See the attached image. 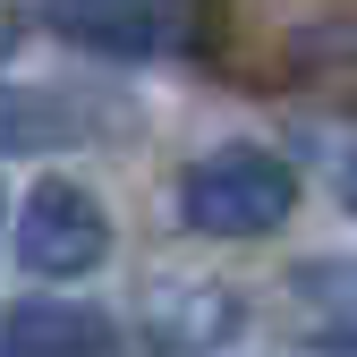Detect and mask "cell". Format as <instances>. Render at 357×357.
Here are the masks:
<instances>
[{"mask_svg": "<svg viewBox=\"0 0 357 357\" xmlns=\"http://www.w3.org/2000/svg\"><path fill=\"white\" fill-rule=\"evenodd\" d=\"M298 213V170L273 145H213L178 170V221L204 238H264Z\"/></svg>", "mask_w": 357, "mask_h": 357, "instance_id": "obj_1", "label": "cell"}, {"mask_svg": "<svg viewBox=\"0 0 357 357\" xmlns=\"http://www.w3.org/2000/svg\"><path fill=\"white\" fill-rule=\"evenodd\" d=\"M111 255V213L94 204V188L77 178H43L17 213V264L43 281H85Z\"/></svg>", "mask_w": 357, "mask_h": 357, "instance_id": "obj_2", "label": "cell"}, {"mask_svg": "<svg viewBox=\"0 0 357 357\" xmlns=\"http://www.w3.org/2000/svg\"><path fill=\"white\" fill-rule=\"evenodd\" d=\"M238 315H247L238 289H221V281H153L145 306H137L153 357H204L238 332Z\"/></svg>", "mask_w": 357, "mask_h": 357, "instance_id": "obj_3", "label": "cell"}, {"mask_svg": "<svg viewBox=\"0 0 357 357\" xmlns=\"http://www.w3.org/2000/svg\"><path fill=\"white\" fill-rule=\"evenodd\" d=\"M9 357H119V324L85 298H26L0 315Z\"/></svg>", "mask_w": 357, "mask_h": 357, "instance_id": "obj_4", "label": "cell"}, {"mask_svg": "<svg viewBox=\"0 0 357 357\" xmlns=\"http://www.w3.org/2000/svg\"><path fill=\"white\" fill-rule=\"evenodd\" d=\"M52 26L102 60H153L162 34H170L153 0H52Z\"/></svg>", "mask_w": 357, "mask_h": 357, "instance_id": "obj_5", "label": "cell"}, {"mask_svg": "<svg viewBox=\"0 0 357 357\" xmlns=\"http://www.w3.org/2000/svg\"><path fill=\"white\" fill-rule=\"evenodd\" d=\"M77 119L60 94H26V85H0V153H34V145H68Z\"/></svg>", "mask_w": 357, "mask_h": 357, "instance_id": "obj_6", "label": "cell"}, {"mask_svg": "<svg viewBox=\"0 0 357 357\" xmlns=\"http://www.w3.org/2000/svg\"><path fill=\"white\" fill-rule=\"evenodd\" d=\"M298 289H340V273H298Z\"/></svg>", "mask_w": 357, "mask_h": 357, "instance_id": "obj_7", "label": "cell"}, {"mask_svg": "<svg viewBox=\"0 0 357 357\" xmlns=\"http://www.w3.org/2000/svg\"><path fill=\"white\" fill-rule=\"evenodd\" d=\"M340 204H349V213H357V162H349V170H340Z\"/></svg>", "mask_w": 357, "mask_h": 357, "instance_id": "obj_8", "label": "cell"}, {"mask_svg": "<svg viewBox=\"0 0 357 357\" xmlns=\"http://www.w3.org/2000/svg\"><path fill=\"white\" fill-rule=\"evenodd\" d=\"M0 357H9V349H0Z\"/></svg>", "mask_w": 357, "mask_h": 357, "instance_id": "obj_9", "label": "cell"}]
</instances>
